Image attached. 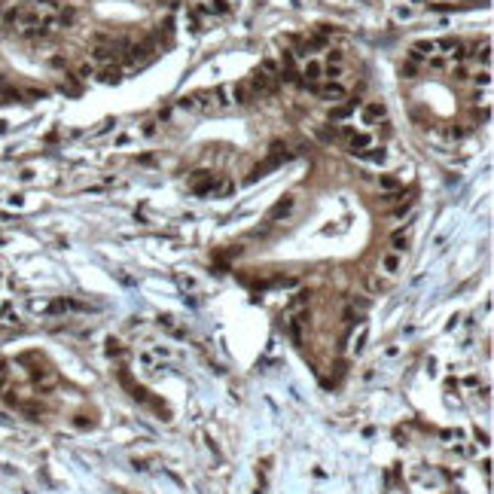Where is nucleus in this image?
Masks as SVG:
<instances>
[{
	"label": "nucleus",
	"instance_id": "nucleus-1",
	"mask_svg": "<svg viewBox=\"0 0 494 494\" xmlns=\"http://www.w3.org/2000/svg\"><path fill=\"white\" fill-rule=\"evenodd\" d=\"M308 89H311L314 95H320L323 101H339V98L348 95L342 83H314V86H308Z\"/></svg>",
	"mask_w": 494,
	"mask_h": 494
},
{
	"label": "nucleus",
	"instance_id": "nucleus-2",
	"mask_svg": "<svg viewBox=\"0 0 494 494\" xmlns=\"http://www.w3.org/2000/svg\"><path fill=\"white\" fill-rule=\"evenodd\" d=\"M214 174H208V171H196L193 174V180H189V189H193V193H199V196H205V193H211L214 189Z\"/></svg>",
	"mask_w": 494,
	"mask_h": 494
},
{
	"label": "nucleus",
	"instance_id": "nucleus-3",
	"mask_svg": "<svg viewBox=\"0 0 494 494\" xmlns=\"http://www.w3.org/2000/svg\"><path fill=\"white\" fill-rule=\"evenodd\" d=\"M302 77H305V86L320 83V80H323V64H320V61H314V58H308V61H305V67H302Z\"/></svg>",
	"mask_w": 494,
	"mask_h": 494
},
{
	"label": "nucleus",
	"instance_id": "nucleus-4",
	"mask_svg": "<svg viewBox=\"0 0 494 494\" xmlns=\"http://www.w3.org/2000/svg\"><path fill=\"white\" fill-rule=\"evenodd\" d=\"M385 113H388V107H385L382 101H369V104L363 107V122L372 125V122H378V119H385Z\"/></svg>",
	"mask_w": 494,
	"mask_h": 494
},
{
	"label": "nucleus",
	"instance_id": "nucleus-5",
	"mask_svg": "<svg viewBox=\"0 0 494 494\" xmlns=\"http://www.w3.org/2000/svg\"><path fill=\"white\" fill-rule=\"evenodd\" d=\"M153 49H156V40L134 43V46H131V52H128V61H131V64H137V61H143V58H149V55H153Z\"/></svg>",
	"mask_w": 494,
	"mask_h": 494
},
{
	"label": "nucleus",
	"instance_id": "nucleus-6",
	"mask_svg": "<svg viewBox=\"0 0 494 494\" xmlns=\"http://www.w3.org/2000/svg\"><path fill=\"white\" fill-rule=\"evenodd\" d=\"M232 98H235V104H241V107H247V104H253V101H256V95L250 92V86H247V83H238V86L232 89Z\"/></svg>",
	"mask_w": 494,
	"mask_h": 494
},
{
	"label": "nucleus",
	"instance_id": "nucleus-7",
	"mask_svg": "<svg viewBox=\"0 0 494 494\" xmlns=\"http://www.w3.org/2000/svg\"><path fill=\"white\" fill-rule=\"evenodd\" d=\"M348 143H351V153H360V156H363L366 149H369V143H372V137H369V134H357V131H354V134L348 137Z\"/></svg>",
	"mask_w": 494,
	"mask_h": 494
},
{
	"label": "nucleus",
	"instance_id": "nucleus-8",
	"mask_svg": "<svg viewBox=\"0 0 494 494\" xmlns=\"http://www.w3.org/2000/svg\"><path fill=\"white\" fill-rule=\"evenodd\" d=\"M293 211V199H284V202H278L272 211H269V220H281V217H287Z\"/></svg>",
	"mask_w": 494,
	"mask_h": 494
},
{
	"label": "nucleus",
	"instance_id": "nucleus-9",
	"mask_svg": "<svg viewBox=\"0 0 494 494\" xmlns=\"http://www.w3.org/2000/svg\"><path fill=\"white\" fill-rule=\"evenodd\" d=\"M406 244H409V232H406V229H397V232L391 235V247H394V253H403Z\"/></svg>",
	"mask_w": 494,
	"mask_h": 494
},
{
	"label": "nucleus",
	"instance_id": "nucleus-10",
	"mask_svg": "<svg viewBox=\"0 0 494 494\" xmlns=\"http://www.w3.org/2000/svg\"><path fill=\"white\" fill-rule=\"evenodd\" d=\"M354 107H357L354 101H351V104H342V107H333V110H330V119H348L351 113H354Z\"/></svg>",
	"mask_w": 494,
	"mask_h": 494
},
{
	"label": "nucleus",
	"instance_id": "nucleus-11",
	"mask_svg": "<svg viewBox=\"0 0 494 494\" xmlns=\"http://www.w3.org/2000/svg\"><path fill=\"white\" fill-rule=\"evenodd\" d=\"M342 70H345L342 64H326V67H323V77H326L330 83H336V80L342 77Z\"/></svg>",
	"mask_w": 494,
	"mask_h": 494
},
{
	"label": "nucleus",
	"instance_id": "nucleus-12",
	"mask_svg": "<svg viewBox=\"0 0 494 494\" xmlns=\"http://www.w3.org/2000/svg\"><path fill=\"white\" fill-rule=\"evenodd\" d=\"M382 265L388 272H397L400 269V253H385V259H382Z\"/></svg>",
	"mask_w": 494,
	"mask_h": 494
},
{
	"label": "nucleus",
	"instance_id": "nucleus-13",
	"mask_svg": "<svg viewBox=\"0 0 494 494\" xmlns=\"http://www.w3.org/2000/svg\"><path fill=\"white\" fill-rule=\"evenodd\" d=\"M363 156H366L369 162H378V165H382V162H385V149H382V146H372V149H366Z\"/></svg>",
	"mask_w": 494,
	"mask_h": 494
},
{
	"label": "nucleus",
	"instance_id": "nucleus-14",
	"mask_svg": "<svg viewBox=\"0 0 494 494\" xmlns=\"http://www.w3.org/2000/svg\"><path fill=\"white\" fill-rule=\"evenodd\" d=\"M382 189H388V193H397V189H400V180L391 177V174H385V177H382Z\"/></svg>",
	"mask_w": 494,
	"mask_h": 494
},
{
	"label": "nucleus",
	"instance_id": "nucleus-15",
	"mask_svg": "<svg viewBox=\"0 0 494 494\" xmlns=\"http://www.w3.org/2000/svg\"><path fill=\"white\" fill-rule=\"evenodd\" d=\"M476 58H479V61L488 67V64H491V43H482V52L476 49Z\"/></svg>",
	"mask_w": 494,
	"mask_h": 494
},
{
	"label": "nucleus",
	"instance_id": "nucleus-16",
	"mask_svg": "<svg viewBox=\"0 0 494 494\" xmlns=\"http://www.w3.org/2000/svg\"><path fill=\"white\" fill-rule=\"evenodd\" d=\"M211 10L220 13V16H226V13H229V4H226V0H211Z\"/></svg>",
	"mask_w": 494,
	"mask_h": 494
},
{
	"label": "nucleus",
	"instance_id": "nucleus-17",
	"mask_svg": "<svg viewBox=\"0 0 494 494\" xmlns=\"http://www.w3.org/2000/svg\"><path fill=\"white\" fill-rule=\"evenodd\" d=\"M397 199H403V193H400V189H397V193H385V196H382V205H388V208H391Z\"/></svg>",
	"mask_w": 494,
	"mask_h": 494
},
{
	"label": "nucleus",
	"instance_id": "nucleus-18",
	"mask_svg": "<svg viewBox=\"0 0 494 494\" xmlns=\"http://www.w3.org/2000/svg\"><path fill=\"white\" fill-rule=\"evenodd\" d=\"M476 83H482V86H488V83H491V73H488V67H485L482 73H476Z\"/></svg>",
	"mask_w": 494,
	"mask_h": 494
},
{
	"label": "nucleus",
	"instance_id": "nucleus-19",
	"mask_svg": "<svg viewBox=\"0 0 494 494\" xmlns=\"http://www.w3.org/2000/svg\"><path fill=\"white\" fill-rule=\"evenodd\" d=\"M104 80L107 83H116L119 80V70H104Z\"/></svg>",
	"mask_w": 494,
	"mask_h": 494
},
{
	"label": "nucleus",
	"instance_id": "nucleus-20",
	"mask_svg": "<svg viewBox=\"0 0 494 494\" xmlns=\"http://www.w3.org/2000/svg\"><path fill=\"white\" fill-rule=\"evenodd\" d=\"M363 342H366V330H360V336L354 342V351H363Z\"/></svg>",
	"mask_w": 494,
	"mask_h": 494
},
{
	"label": "nucleus",
	"instance_id": "nucleus-21",
	"mask_svg": "<svg viewBox=\"0 0 494 494\" xmlns=\"http://www.w3.org/2000/svg\"><path fill=\"white\" fill-rule=\"evenodd\" d=\"M342 61H345V58H342V52L333 49V52H330V64H342Z\"/></svg>",
	"mask_w": 494,
	"mask_h": 494
},
{
	"label": "nucleus",
	"instance_id": "nucleus-22",
	"mask_svg": "<svg viewBox=\"0 0 494 494\" xmlns=\"http://www.w3.org/2000/svg\"><path fill=\"white\" fill-rule=\"evenodd\" d=\"M4 7H7V0H0V13H4Z\"/></svg>",
	"mask_w": 494,
	"mask_h": 494
}]
</instances>
